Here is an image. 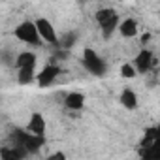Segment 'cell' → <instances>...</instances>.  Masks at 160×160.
Here are the masks:
<instances>
[{"label": "cell", "instance_id": "12", "mask_svg": "<svg viewBox=\"0 0 160 160\" xmlns=\"http://www.w3.org/2000/svg\"><path fill=\"white\" fill-rule=\"evenodd\" d=\"M119 102H121V106H122L124 109L132 111V109L138 108L139 98H138V94H136L134 89H122V92H121V96H119Z\"/></svg>", "mask_w": 160, "mask_h": 160}, {"label": "cell", "instance_id": "8", "mask_svg": "<svg viewBox=\"0 0 160 160\" xmlns=\"http://www.w3.org/2000/svg\"><path fill=\"white\" fill-rule=\"evenodd\" d=\"M62 104L68 111H81L85 108V94L79 92V91H72V92L64 94Z\"/></svg>", "mask_w": 160, "mask_h": 160}, {"label": "cell", "instance_id": "2", "mask_svg": "<svg viewBox=\"0 0 160 160\" xmlns=\"http://www.w3.org/2000/svg\"><path fill=\"white\" fill-rule=\"evenodd\" d=\"M13 36H15L19 42L27 43V45H34V47H38V45L42 43L40 32H38V28H36V23L30 21V19L19 23V25L15 27V30H13Z\"/></svg>", "mask_w": 160, "mask_h": 160}, {"label": "cell", "instance_id": "16", "mask_svg": "<svg viewBox=\"0 0 160 160\" xmlns=\"http://www.w3.org/2000/svg\"><path fill=\"white\" fill-rule=\"evenodd\" d=\"M136 68H134V64L132 62H124L122 66H121V77H124V79H134L136 77Z\"/></svg>", "mask_w": 160, "mask_h": 160}, {"label": "cell", "instance_id": "10", "mask_svg": "<svg viewBox=\"0 0 160 160\" xmlns=\"http://www.w3.org/2000/svg\"><path fill=\"white\" fill-rule=\"evenodd\" d=\"M138 156L139 160H160V139L145 147H138Z\"/></svg>", "mask_w": 160, "mask_h": 160}, {"label": "cell", "instance_id": "14", "mask_svg": "<svg viewBox=\"0 0 160 160\" xmlns=\"http://www.w3.org/2000/svg\"><path fill=\"white\" fill-rule=\"evenodd\" d=\"M36 77H38L36 68H21V70H17V83L19 85H30Z\"/></svg>", "mask_w": 160, "mask_h": 160}, {"label": "cell", "instance_id": "17", "mask_svg": "<svg viewBox=\"0 0 160 160\" xmlns=\"http://www.w3.org/2000/svg\"><path fill=\"white\" fill-rule=\"evenodd\" d=\"M75 42V34H66V36H60V42H58V47H72V43Z\"/></svg>", "mask_w": 160, "mask_h": 160}, {"label": "cell", "instance_id": "15", "mask_svg": "<svg viewBox=\"0 0 160 160\" xmlns=\"http://www.w3.org/2000/svg\"><path fill=\"white\" fill-rule=\"evenodd\" d=\"M117 15H119V13H117L113 8H100V10L96 12V15H94V17H96L98 27H104L108 21H111V19H113V17H117Z\"/></svg>", "mask_w": 160, "mask_h": 160}, {"label": "cell", "instance_id": "1", "mask_svg": "<svg viewBox=\"0 0 160 160\" xmlns=\"http://www.w3.org/2000/svg\"><path fill=\"white\" fill-rule=\"evenodd\" d=\"M12 143H13V147L23 149L27 154L40 152V149L45 145V136H34L27 128H15L12 132Z\"/></svg>", "mask_w": 160, "mask_h": 160}, {"label": "cell", "instance_id": "13", "mask_svg": "<svg viewBox=\"0 0 160 160\" xmlns=\"http://www.w3.org/2000/svg\"><path fill=\"white\" fill-rule=\"evenodd\" d=\"M27 152L19 147H2L0 149V160H23Z\"/></svg>", "mask_w": 160, "mask_h": 160}, {"label": "cell", "instance_id": "5", "mask_svg": "<svg viewBox=\"0 0 160 160\" xmlns=\"http://www.w3.org/2000/svg\"><path fill=\"white\" fill-rule=\"evenodd\" d=\"M132 64H134V68H136L138 73H147V72L152 68V64H154V55H152V51L147 49V47H141V49L136 53Z\"/></svg>", "mask_w": 160, "mask_h": 160}, {"label": "cell", "instance_id": "4", "mask_svg": "<svg viewBox=\"0 0 160 160\" xmlns=\"http://www.w3.org/2000/svg\"><path fill=\"white\" fill-rule=\"evenodd\" d=\"M34 23H36V28H38V32H40L42 42H43V43H49V45H57V47H58L60 38H58V32H57L55 25H53L47 17H38Z\"/></svg>", "mask_w": 160, "mask_h": 160}, {"label": "cell", "instance_id": "7", "mask_svg": "<svg viewBox=\"0 0 160 160\" xmlns=\"http://www.w3.org/2000/svg\"><path fill=\"white\" fill-rule=\"evenodd\" d=\"M30 134H34V136H45V128H47V122H45V117L40 113V111H34V113H30V117H28V122H27V126H25Z\"/></svg>", "mask_w": 160, "mask_h": 160}, {"label": "cell", "instance_id": "19", "mask_svg": "<svg viewBox=\"0 0 160 160\" xmlns=\"http://www.w3.org/2000/svg\"><path fill=\"white\" fill-rule=\"evenodd\" d=\"M149 38H151V34H145V36L141 38V42H143V43H147V42H149Z\"/></svg>", "mask_w": 160, "mask_h": 160}, {"label": "cell", "instance_id": "20", "mask_svg": "<svg viewBox=\"0 0 160 160\" xmlns=\"http://www.w3.org/2000/svg\"><path fill=\"white\" fill-rule=\"evenodd\" d=\"M156 130H158V134H160V124H156Z\"/></svg>", "mask_w": 160, "mask_h": 160}, {"label": "cell", "instance_id": "6", "mask_svg": "<svg viewBox=\"0 0 160 160\" xmlns=\"http://www.w3.org/2000/svg\"><path fill=\"white\" fill-rule=\"evenodd\" d=\"M58 75H60V66L55 64V62H49V64H45V68H42V72L38 73L36 79H38V85L42 89H45V87H49L57 81Z\"/></svg>", "mask_w": 160, "mask_h": 160}, {"label": "cell", "instance_id": "18", "mask_svg": "<svg viewBox=\"0 0 160 160\" xmlns=\"http://www.w3.org/2000/svg\"><path fill=\"white\" fill-rule=\"evenodd\" d=\"M47 160H68V158H66V154L62 151H55V152H51L47 156Z\"/></svg>", "mask_w": 160, "mask_h": 160}, {"label": "cell", "instance_id": "9", "mask_svg": "<svg viewBox=\"0 0 160 160\" xmlns=\"http://www.w3.org/2000/svg\"><path fill=\"white\" fill-rule=\"evenodd\" d=\"M122 38H126V40H130V38H136L138 34H139V23L134 19V17H126V19H122L121 21V25H119V30H117Z\"/></svg>", "mask_w": 160, "mask_h": 160}, {"label": "cell", "instance_id": "3", "mask_svg": "<svg viewBox=\"0 0 160 160\" xmlns=\"http://www.w3.org/2000/svg\"><path fill=\"white\" fill-rule=\"evenodd\" d=\"M81 62H83V66H85V70L89 72V73H92V75H104L106 73V70H108V66H106V60L94 51V49H91V47H85L83 49V57H81Z\"/></svg>", "mask_w": 160, "mask_h": 160}, {"label": "cell", "instance_id": "11", "mask_svg": "<svg viewBox=\"0 0 160 160\" xmlns=\"http://www.w3.org/2000/svg\"><path fill=\"white\" fill-rule=\"evenodd\" d=\"M36 64H38V57L34 51H21V53H17L13 66L17 70H21V68H36Z\"/></svg>", "mask_w": 160, "mask_h": 160}]
</instances>
